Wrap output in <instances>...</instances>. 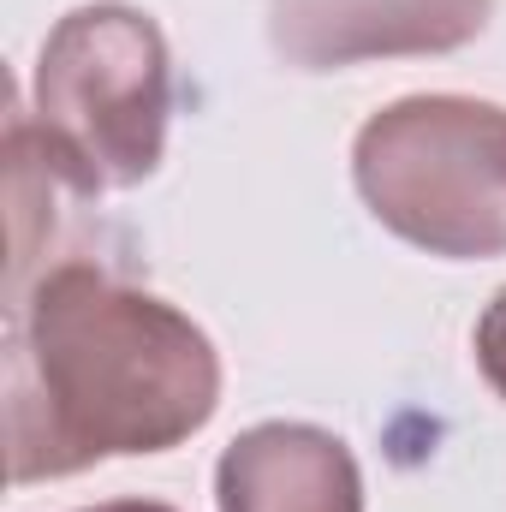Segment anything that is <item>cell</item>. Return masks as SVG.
Masks as SVG:
<instances>
[{
  "label": "cell",
  "instance_id": "277c9868",
  "mask_svg": "<svg viewBox=\"0 0 506 512\" xmlns=\"http://www.w3.org/2000/svg\"><path fill=\"white\" fill-rule=\"evenodd\" d=\"M495 0H268V48L292 72L453 54L489 30Z\"/></svg>",
  "mask_w": 506,
  "mask_h": 512
},
{
  "label": "cell",
  "instance_id": "52a82bcc",
  "mask_svg": "<svg viewBox=\"0 0 506 512\" xmlns=\"http://www.w3.org/2000/svg\"><path fill=\"white\" fill-rule=\"evenodd\" d=\"M84 512H179V507H167V501H102V507H84Z\"/></svg>",
  "mask_w": 506,
  "mask_h": 512
},
{
  "label": "cell",
  "instance_id": "7a4b0ae2",
  "mask_svg": "<svg viewBox=\"0 0 506 512\" xmlns=\"http://www.w3.org/2000/svg\"><path fill=\"white\" fill-rule=\"evenodd\" d=\"M352 185L381 227L441 262L506 256V108L399 96L352 143Z\"/></svg>",
  "mask_w": 506,
  "mask_h": 512
},
{
  "label": "cell",
  "instance_id": "3957f363",
  "mask_svg": "<svg viewBox=\"0 0 506 512\" xmlns=\"http://www.w3.org/2000/svg\"><path fill=\"white\" fill-rule=\"evenodd\" d=\"M30 120L102 191L143 185L167 155L173 60L161 24L126 0L72 6L36 54Z\"/></svg>",
  "mask_w": 506,
  "mask_h": 512
},
{
  "label": "cell",
  "instance_id": "5b68a950",
  "mask_svg": "<svg viewBox=\"0 0 506 512\" xmlns=\"http://www.w3.org/2000/svg\"><path fill=\"white\" fill-rule=\"evenodd\" d=\"M215 512H364V471L322 423H256L215 465Z\"/></svg>",
  "mask_w": 506,
  "mask_h": 512
},
{
  "label": "cell",
  "instance_id": "8992f818",
  "mask_svg": "<svg viewBox=\"0 0 506 512\" xmlns=\"http://www.w3.org/2000/svg\"><path fill=\"white\" fill-rule=\"evenodd\" d=\"M471 352H477L483 382L506 399V286L483 304V316H477V328H471Z\"/></svg>",
  "mask_w": 506,
  "mask_h": 512
},
{
  "label": "cell",
  "instance_id": "6da1fadb",
  "mask_svg": "<svg viewBox=\"0 0 506 512\" xmlns=\"http://www.w3.org/2000/svg\"><path fill=\"white\" fill-rule=\"evenodd\" d=\"M221 405L215 340L167 298L72 256L6 298L12 483L173 453Z\"/></svg>",
  "mask_w": 506,
  "mask_h": 512
}]
</instances>
